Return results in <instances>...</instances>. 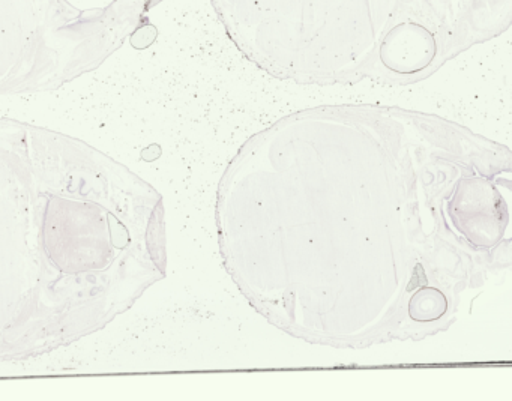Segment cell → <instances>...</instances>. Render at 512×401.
Masks as SVG:
<instances>
[{
    "mask_svg": "<svg viewBox=\"0 0 512 401\" xmlns=\"http://www.w3.org/2000/svg\"><path fill=\"white\" fill-rule=\"evenodd\" d=\"M248 58L286 74L419 76L508 31L512 0H211Z\"/></svg>",
    "mask_w": 512,
    "mask_h": 401,
    "instance_id": "1",
    "label": "cell"
},
{
    "mask_svg": "<svg viewBox=\"0 0 512 401\" xmlns=\"http://www.w3.org/2000/svg\"><path fill=\"white\" fill-rule=\"evenodd\" d=\"M160 0H0V88L101 64Z\"/></svg>",
    "mask_w": 512,
    "mask_h": 401,
    "instance_id": "2",
    "label": "cell"
}]
</instances>
